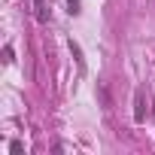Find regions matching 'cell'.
<instances>
[{
	"label": "cell",
	"mask_w": 155,
	"mask_h": 155,
	"mask_svg": "<svg viewBox=\"0 0 155 155\" xmlns=\"http://www.w3.org/2000/svg\"><path fill=\"white\" fill-rule=\"evenodd\" d=\"M37 18L46 21V9H43V0H37Z\"/></svg>",
	"instance_id": "7a4b0ae2"
},
{
	"label": "cell",
	"mask_w": 155,
	"mask_h": 155,
	"mask_svg": "<svg viewBox=\"0 0 155 155\" xmlns=\"http://www.w3.org/2000/svg\"><path fill=\"white\" fill-rule=\"evenodd\" d=\"M67 3H70V12H73V15L79 12V0H67Z\"/></svg>",
	"instance_id": "3957f363"
},
{
	"label": "cell",
	"mask_w": 155,
	"mask_h": 155,
	"mask_svg": "<svg viewBox=\"0 0 155 155\" xmlns=\"http://www.w3.org/2000/svg\"><path fill=\"white\" fill-rule=\"evenodd\" d=\"M134 119L143 122V91H137V110H134Z\"/></svg>",
	"instance_id": "6da1fadb"
}]
</instances>
